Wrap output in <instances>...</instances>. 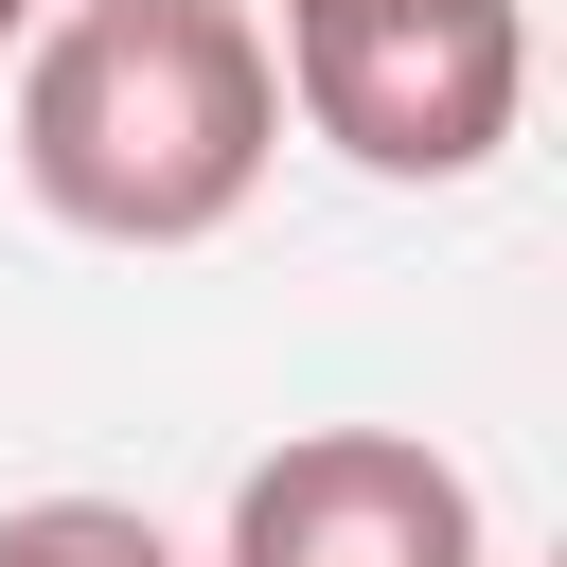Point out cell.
I'll list each match as a JSON object with an SVG mask.
<instances>
[{
    "label": "cell",
    "instance_id": "obj_3",
    "mask_svg": "<svg viewBox=\"0 0 567 567\" xmlns=\"http://www.w3.org/2000/svg\"><path fill=\"white\" fill-rule=\"evenodd\" d=\"M213 567H496V532H478V478L425 425H284L230 478Z\"/></svg>",
    "mask_w": 567,
    "mask_h": 567
},
{
    "label": "cell",
    "instance_id": "obj_2",
    "mask_svg": "<svg viewBox=\"0 0 567 567\" xmlns=\"http://www.w3.org/2000/svg\"><path fill=\"white\" fill-rule=\"evenodd\" d=\"M266 71H284V124H319L354 177L461 195L532 106V18L514 0H284Z\"/></svg>",
    "mask_w": 567,
    "mask_h": 567
},
{
    "label": "cell",
    "instance_id": "obj_5",
    "mask_svg": "<svg viewBox=\"0 0 567 567\" xmlns=\"http://www.w3.org/2000/svg\"><path fill=\"white\" fill-rule=\"evenodd\" d=\"M35 18H53V0H0V53H18V35H35Z\"/></svg>",
    "mask_w": 567,
    "mask_h": 567
},
{
    "label": "cell",
    "instance_id": "obj_4",
    "mask_svg": "<svg viewBox=\"0 0 567 567\" xmlns=\"http://www.w3.org/2000/svg\"><path fill=\"white\" fill-rule=\"evenodd\" d=\"M0 567H195L142 496H18L0 514Z\"/></svg>",
    "mask_w": 567,
    "mask_h": 567
},
{
    "label": "cell",
    "instance_id": "obj_1",
    "mask_svg": "<svg viewBox=\"0 0 567 567\" xmlns=\"http://www.w3.org/2000/svg\"><path fill=\"white\" fill-rule=\"evenodd\" d=\"M284 159L248 0H53L18 35V177L89 248H213Z\"/></svg>",
    "mask_w": 567,
    "mask_h": 567
}]
</instances>
